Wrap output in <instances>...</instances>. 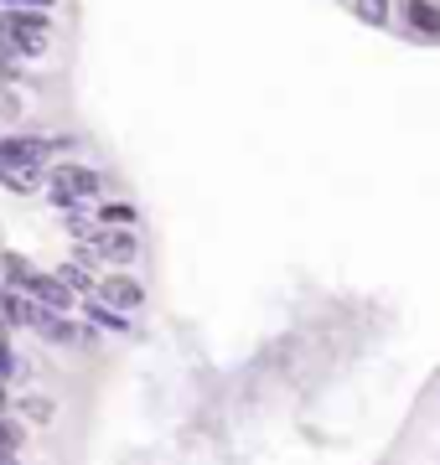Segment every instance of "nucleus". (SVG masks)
I'll use <instances>...</instances> for the list:
<instances>
[{
  "label": "nucleus",
  "mask_w": 440,
  "mask_h": 465,
  "mask_svg": "<svg viewBox=\"0 0 440 465\" xmlns=\"http://www.w3.org/2000/svg\"><path fill=\"white\" fill-rule=\"evenodd\" d=\"M399 26L415 42H440V0H399Z\"/></svg>",
  "instance_id": "nucleus-7"
},
{
  "label": "nucleus",
  "mask_w": 440,
  "mask_h": 465,
  "mask_svg": "<svg viewBox=\"0 0 440 465\" xmlns=\"http://www.w3.org/2000/svg\"><path fill=\"white\" fill-rule=\"evenodd\" d=\"M88 249L99 253V264L130 269V264H140V232L135 228H94Z\"/></svg>",
  "instance_id": "nucleus-3"
},
{
  "label": "nucleus",
  "mask_w": 440,
  "mask_h": 465,
  "mask_svg": "<svg viewBox=\"0 0 440 465\" xmlns=\"http://www.w3.org/2000/svg\"><path fill=\"white\" fill-rule=\"evenodd\" d=\"M52 166V145L47 134H0V171H36V176H47Z\"/></svg>",
  "instance_id": "nucleus-2"
},
{
  "label": "nucleus",
  "mask_w": 440,
  "mask_h": 465,
  "mask_svg": "<svg viewBox=\"0 0 440 465\" xmlns=\"http://www.w3.org/2000/svg\"><path fill=\"white\" fill-rule=\"evenodd\" d=\"M21 450H26V419L0 414V460H21Z\"/></svg>",
  "instance_id": "nucleus-12"
},
{
  "label": "nucleus",
  "mask_w": 440,
  "mask_h": 465,
  "mask_svg": "<svg viewBox=\"0 0 440 465\" xmlns=\"http://www.w3.org/2000/svg\"><path fill=\"white\" fill-rule=\"evenodd\" d=\"M94 223H99V228H135L140 223V207L135 202H99V207H94Z\"/></svg>",
  "instance_id": "nucleus-11"
},
{
  "label": "nucleus",
  "mask_w": 440,
  "mask_h": 465,
  "mask_svg": "<svg viewBox=\"0 0 440 465\" xmlns=\"http://www.w3.org/2000/svg\"><path fill=\"white\" fill-rule=\"evenodd\" d=\"M347 5L363 26H389L394 21V0H347Z\"/></svg>",
  "instance_id": "nucleus-15"
},
{
  "label": "nucleus",
  "mask_w": 440,
  "mask_h": 465,
  "mask_svg": "<svg viewBox=\"0 0 440 465\" xmlns=\"http://www.w3.org/2000/svg\"><path fill=\"white\" fill-rule=\"evenodd\" d=\"M32 316H36V300L26 295V290L0 284V321H5L11 331H32Z\"/></svg>",
  "instance_id": "nucleus-9"
},
{
  "label": "nucleus",
  "mask_w": 440,
  "mask_h": 465,
  "mask_svg": "<svg viewBox=\"0 0 440 465\" xmlns=\"http://www.w3.org/2000/svg\"><path fill=\"white\" fill-rule=\"evenodd\" d=\"M21 290H26L36 305H47V311H68V316H73V305H78V295L68 290V280H63L57 269H36V274L21 284Z\"/></svg>",
  "instance_id": "nucleus-6"
},
{
  "label": "nucleus",
  "mask_w": 440,
  "mask_h": 465,
  "mask_svg": "<svg viewBox=\"0 0 440 465\" xmlns=\"http://www.w3.org/2000/svg\"><path fill=\"white\" fill-rule=\"evenodd\" d=\"M5 388H11V382L0 378V414H5V403H11V393H5Z\"/></svg>",
  "instance_id": "nucleus-20"
},
{
  "label": "nucleus",
  "mask_w": 440,
  "mask_h": 465,
  "mask_svg": "<svg viewBox=\"0 0 440 465\" xmlns=\"http://www.w3.org/2000/svg\"><path fill=\"white\" fill-rule=\"evenodd\" d=\"M36 274V264L26 259V253H0V284H11V290H21V284Z\"/></svg>",
  "instance_id": "nucleus-14"
},
{
  "label": "nucleus",
  "mask_w": 440,
  "mask_h": 465,
  "mask_svg": "<svg viewBox=\"0 0 440 465\" xmlns=\"http://www.w3.org/2000/svg\"><path fill=\"white\" fill-rule=\"evenodd\" d=\"M47 186H63V192H78V197L99 202L109 192V176L99 166H84V161H57V166H47Z\"/></svg>",
  "instance_id": "nucleus-4"
},
{
  "label": "nucleus",
  "mask_w": 440,
  "mask_h": 465,
  "mask_svg": "<svg viewBox=\"0 0 440 465\" xmlns=\"http://www.w3.org/2000/svg\"><path fill=\"white\" fill-rule=\"evenodd\" d=\"M57 0H0V11H52Z\"/></svg>",
  "instance_id": "nucleus-19"
},
{
  "label": "nucleus",
  "mask_w": 440,
  "mask_h": 465,
  "mask_svg": "<svg viewBox=\"0 0 440 465\" xmlns=\"http://www.w3.org/2000/svg\"><path fill=\"white\" fill-rule=\"evenodd\" d=\"M0 465H21V460H0Z\"/></svg>",
  "instance_id": "nucleus-21"
},
{
  "label": "nucleus",
  "mask_w": 440,
  "mask_h": 465,
  "mask_svg": "<svg viewBox=\"0 0 440 465\" xmlns=\"http://www.w3.org/2000/svg\"><path fill=\"white\" fill-rule=\"evenodd\" d=\"M0 378H5V382L32 378V362L16 351V341H11V326H5V321H0Z\"/></svg>",
  "instance_id": "nucleus-10"
},
{
  "label": "nucleus",
  "mask_w": 440,
  "mask_h": 465,
  "mask_svg": "<svg viewBox=\"0 0 440 465\" xmlns=\"http://www.w3.org/2000/svg\"><path fill=\"white\" fill-rule=\"evenodd\" d=\"M0 84H11V88L26 84V63H21V57L5 47V42H0Z\"/></svg>",
  "instance_id": "nucleus-17"
},
{
  "label": "nucleus",
  "mask_w": 440,
  "mask_h": 465,
  "mask_svg": "<svg viewBox=\"0 0 440 465\" xmlns=\"http://www.w3.org/2000/svg\"><path fill=\"white\" fill-rule=\"evenodd\" d=\"M57 274L68 280V290H73L78 300H88V295H94V284H99V280H94V269H88V264H78V259H73V264H63Z\"/></svg>",
  "instance_id": "nucleus-16"
},
{
  "label": "nucleus",
  "mask_w": 440,
  "mask_h": 465,
  "mask_svg": "<svg viewBox=\"0 0 440 465\" xmlns=\"http://www.w3.org/2000/svg\"><path fill=\"white\" fill-rule=\"evenodd\" d=\"M16 414H26V424H52V419H57V403H52L47 393H21Z\"/></svg>",
  "instance_id": "nucleus-13"
},
{
  "label": "nucleus",
  "mask_w": 440,
  "mask_h": 465,
  "mask_svg": "<svg viewBox=\"0 0 440 465\" xmlns=\"http://www.w3.org/2000/svg\"><path fill=\"white\" fill-rule=\"evenodd\" d=\"M0 119H21V99L11 84H0Z\"/></svg>",
  "instance_id": "nucleus-18"
},
{
  "label": "nucleus",
  "mask_w": 440,
  "mask_h": 465,
  "mask_svg": "<svg viewBox=\"0 0 440 465\" xmlns=\"http://www.w3.org/2000/svg\"><path fill=\"white\" fill-rule=\"evenodd\" d=\"M0 42L16 52L21 63L47 57V47H52V11H0Z\"/></svg>",
  "instance_id": "nucleus-1"
},
{
  "label": "nucleus",
  "mask_w": 440,
  "mask_h": 465,
  "mask_svg": "<svg viewBox=\"0 0 440 465\" xmlns=\"http://www.w3.org/2000/svg\"><path fill=\"white\" fill-rule=\"evenodd\" d=\"M94 300H104V305H115V311H125V316H135L140 305H145V284L135 280V274H125V269H109V274H99V284H94Z\"/></svg>",
  "instance_id": "nucleus-5"
},
{
  "label": "nucleus",
  "mask_w": 440,
  "mask_h": 465,
  "mask_svg": "<svg viewBox=\"0 0 440 465\" xmlns=\"http://www.w3.org/2000/svg\"><path fill=\"white\" fill-rule=\"evenodd\" d=\"M84 321H88L99 336H125V341H130V336H140L135 326H130V316H125V311L104 305V300H94V295L84 300Z\"/></svg>",
  "instance_id": "nucleus-8"
}]
</instances>
